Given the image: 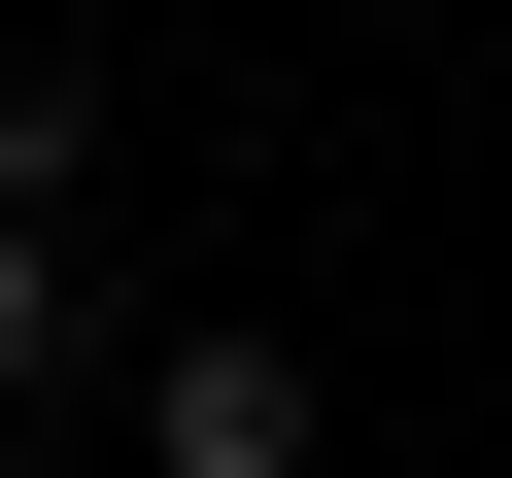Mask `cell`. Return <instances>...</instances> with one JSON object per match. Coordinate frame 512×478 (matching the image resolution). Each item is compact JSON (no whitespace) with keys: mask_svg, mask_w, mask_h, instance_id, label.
Returning a JSON list of instances; mask_svg holds the SVG:
<instances>
[{"mask_svg":"<svg viewBox=\"0 0 512 478\" xmlns=\"http://www.w3.org/2000/svg\"><path fill=\"white\" fill-rule=\"evenodd\" d=\"M137 478H308V342H137Z\"/></svg>","mask_w":512,"mask_h":478,"instance_id":"cell-1","label":"cell"},{"mask_svg":"<svg viewBox=\"0 0 512 478\" xmlns=\"http://www.w3.org/2000/svg\"><path fill=\"white\" fill-rule=\"evenodd\" d=\"M35 376H69V239L0 205V410H35Z\"/></svg>","mask_w":512,"mask_h":478,"instance_id":"cell-2","label":"cell"},{"mask_svg":"<svg viewBox=\"0 0 512 478\" xmlns=\"http://www.w3.org/2000/svg\"><path fill=\"white\" fill-rule=\"evenodd\" d=\"M0 478H103V444H0Z\"/></svg>","mask_w":512,"mask_h":478,"instance_id":"cell-3","label":"cell"}]
</instances>
